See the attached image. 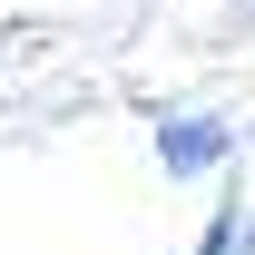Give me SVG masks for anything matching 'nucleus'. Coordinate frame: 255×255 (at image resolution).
Returning <instances> with one entry per match:
<instances>
[{
	"mask_svg": "<svg viewBox=\"0 0 255 255\" xmlns=\"http://www.w3.org/2000/svg\"><path fill=\"white\" fill-rule=\"evenodd\" d=\"M236 147H246V128L216 118V108H177V118H157V167H167V177H226Z\"/></svg>",
	"mask_w": 255,
	"mask_h": 255,
	"instance_id": "obj_1",
	"label": "nucleus"
},
{
	"mask_svg": "<svg viewBox=\"0 0 255 255\" xmlns=\"http://www.w3.org/2000/svg\"><path fill=\"white\" fill-rule=\"evenodd\" d=\"M246 246H255V236H246V216H236V206H226V216L196 236V255H246Z\"/></svg>",
	"mask_w": 255,
	"mask_h": 255,
	"instance_id": "obj_2",
	"label": "nucleus"
},
{
	"mask_svg": "<svg viewBox=\"0 0 255 255\" xmlns=\"http://www.w3.org/2000/svg\"><path fill=\"white\" fill-rule=\"evenodd\" d=\"M236 10H255V0H236Z\"/></svg>",
	"mask_w": 255,
	"mask_h": 255,
	"instance_id": "obj_3",
	"label": "nucleus"
}]
</instances>
